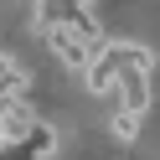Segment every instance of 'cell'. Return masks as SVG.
<instances>
[{
  "instance_id": "4",
  "label": "cell",
  "mask_w": 160,
  "mask_h": 160,
  "mask_svg": "<svg viewBox=\"0 0 160 160\" xmlns=\"http://www.w3.org/2000/svg\"><path fill=\"white\" fill-rule=\"evenodd\" d=\"M62 21H67V31H72V36H78V42H83V47H88L93 57H98V52L108 47V31H103V21H98L93 11H67Z\"/></svg>"
},
{
  "instance_id": "6",
  "label": "cell",
  "mask_w": 160,
  "mask_h": 160,
  "mask_svg": "<svg viewBox=\"0 0 160 160\" xmlns=\"http://www.w3.org/2000/svg\"><path fill=\"white\" fill-rule=\"evenodd\" d=\"M108 129H114V139H134V134H139V119H134V114H124V108H119V114L108 119Z\"/></svg>"
},
{
  "instance_id": "3",
  "label": "cell",
  "mask_w": 160,
  "mask_h": 160,
  "mask_svg": "<svg viewBox=\"0 0 160 160\" xmlns=\"http://www.w3.org/2000/svg\"><path fill=\"white\" fill-rule=\"evenodd\" d=\"M114 98H119V108H124V114L145 119V108H150V72H134V67H124V72H119Z\"/></svg>"
},
{
  "instance_id": "1",
  "label": "cell",
  "mask_w": 160,
  "mask_h": 160,
  "mask_svg": "<svg viewBox=\"0 0 160 160\" xmlns=\"http://www.w3.org/2000/svg\"><path fill=\"white\" fill-rule=\"evenodd\" d=\"M119 72H124V57H119V36H108V47L88 62V93L93 98H114V88H119Z\"/></svg>"
},
{
  "instance_id": "2",
  "label": "cell",
  "mask_w": 160,
  "mask_h": 160,
  "mask_svg": "<svg viewBox=\"0 0 160 160\" xmlns=\"http://www.w3.org/2000/svg\"><path fill=\"white\" fill-rule=\"evenodd\" d=\"M47 47H52V52H57V62H62V67H72V72H88V62H93V52H88V47L78 42L72 31H67V21L47 26Z\"/></svg>"
},
{
  "instance_id": "5",
  "label": "cell",
  "mask_w": 160,
  "mask_h": 160,
  "mask_svg": "<svg viewBox=\"0 0 160 160\" xmlns=\"http://www.w3.org/2000/svg\"><path fill=\"white\" fill-rule=\"evenodd\" d=\"M26 155H31V160H52V155H57V129L47 124V119L31 124V134H26Z\"/></svg>"
}]
</instances>
